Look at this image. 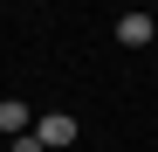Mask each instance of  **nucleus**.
<instances>
[{
  "instance_id": "1",
  "label": "nucleus",
  "mask_w": 158,
  "mask_h": 152,
  "mask_svg": "<svg viewBox=\"0 0 158 152\" xmlns=\"http://www.w3.org/2000/svg\"><path fill=\"white\" fill-rule=\"evenodd\" d=\"M28 138H35L41 152H62V145H76V118H69V111H48V118L28 124Z\"/></svg>"
},
{
  "instance_id": "2",
  "label": "nucleus",
  "mask_w": 158,
  "mask_h": 152,
  "mask_svg": "<svg viewBox=\"0 0 158 152\" xmlns=\"http://www.w3.org/2000/svg\"><path fill=\"white\" fill-rule=\"evenodd\" d=\"M151 35H158V21H151V14H138V7H131V14L117 21V42H124V48H144Z\"/></svg>"
},
{
  "instance_id": "3",
  "label": "nucleus",
  "mask_w": 158,
  "mask_h": 152,
  "mask_svg": "<svg viewBox=\"0 0 158 152\" xmlns=\"http://www.w3.org/2000/svg\"><path fill=\"white\" fill-rule=\"evenodd\" d=\"M28 124H35V118H28V104H14V97H0V132H14V138H21Z\"/></svg>"
},
{
  "instance_id": "4",
  "label": "nucleus",
  "mask_w": 158,
  "mask_h": 152,
  "mask_svg": "<svg viewBox=\"0 0 158 152\" xmlns=\"http://www.w3.org/2000/svg\"><path fill=\"white\" fill-rule=\"evenodd\" d=\"M14 152H41V145H35V138H28V132H21V138H14Z\"/></svg>"
}]
</instances>
